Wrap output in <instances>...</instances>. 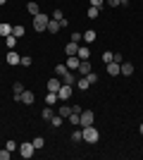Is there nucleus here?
<instances>
[{
	"instance_id": "f257e3e1",
	"label": "nucleus",
	"mask_w": 143,
	"mask_h": 160,
	"mask_svg": "<svg viewBox=\"0 0 143 160\" xmlns=\"http://www.w3.org/2000/svg\"><path fill=\"white\" fill-rule=\"evenodd\" d=\"M81 132H83V141L86 143H98V139H100V132L91 124V127H81Z\"/></svg>"
},
{
	"instance_id": "f03ea898",
	"label": "nucleus",
	"mask_w": 143,
	"mask_h": 160,
	"mask_svg": "<svg viewBox=\"0 0 143 160\" xmlns=\"http://www.w3.org/2000/svg\"><path fill=\"white\" fill-rule=\"evenodd\" d=\"M48 22H50V17L43 14V12H38L34 17V29H36V31H45V29H48Z\"/></svg>"
},
{
	"instance_id": "7ed1b4c3",
	"label": "nucleus",
	"mask_w": 143,
	"mask_h": 160,
	"mask_svg": "<svg viewBox=\"0 0 143 160\" xmlns=\"http://www.w3.org/2000/svg\"><path fill=\"white\" fill-rule=\"evenodd\" d=\"M95 120V115L91 112V110H81V115H79V127H91Z\"/></svg>"
},
{
	"instance_id": "20e7f679",
	"label": "nucleus",
	"mask_w": 143,
	"mask_h": 160,
	"mask_svg": "<svg viewBox=\"0 0 143 160\" xmlns=\"http://www.w3.org/2000/svg\"><path fill=\"white\" fill-rule=\"evenodd\" d=\"M34 143H31V141H24V143H19V155L21 158H31V155H34Z\"/></svg>"
},
{
	"instance_id": "39448f33",
	"label": "nucleus",
	"mask_w": 143,
	"mask_h": 160,
	"mask_svg": "<svg viewBox=\"0 0 143 160\" xmlns=\"http://www.w3.org/2000/svg\"><path fill=\"white\" fill-rule=\"evenodd\" d=\"M64 65H67V69L76 72V69H79V65H81V60H79L76 55H67V62H64Z\"/></svg>"
},
{
	"instance_id": "423d86ee",
	"label": "nucleus",
	"mask_w": 143,
	"mask_h": 160,
	"mask_svg": "<svg viewBox=\"0 0 143 160\" xmlns=\"http://www.w3.org/2000/svg\"><path fill=\"white\" fill-rule=\"evenodd\" d=\"M57 98H60V100H69V98H72V86L62 84V86H60V91H57Z\"/></svg>"
},
{
	"instance_id": "0eeeda50",
	"label": "nucleus",
	"mask_w": 143,
	"mask_h": 160,
	"mask_svg": "<svg viewBox=\"0 0 143 160\" xmlns=\"http://www.w3.org/2000/svg\"><path fill=\"white\" fill-rule=\"evenodd\" d=\"M34 100H36V96H34V91H26V88H24V93H21V98H19V103H24V105H34Z\"/></svg>"
},
{
	"instance_id": "6e6552de",
	"label": "nucleus",
	"mask_w": 143,
	"mask_h": 160,
	"mask_svg": "<svg viewBox=\"0 0 143 160\" xmlns=\"http://www.w3.org/2000/svg\"><path fill=\"white\" fill-rule=\"evenodd\" d=\"M62 86V79H57V77H53V79H48V91H53V93H57Z\"/></svg>"
},
{
	"instance_id": "1a4fd4ad",
	"label": "nucleus",
	"mask_w": 143,
	"mask_h": 160,
	"mask_svg": "<svg viewBox=\"0 0 143 160\" xmlns=\"http://www.w3.org/2000/svg\"><path fill=\"white\" fill-rule=\"evenodd\" d=\"M107 74H110V77H119V74H122L119 62H107Z\"/></svg>"
},
{
	"instance_id": "9d476101",
	"label": "nucleus",
	"mask_w": 143,
	"mask_h": 160,
	"mask_svg": "<svg viewBox=\"0 0 143 160\" xmlns=\"http://www.w3.org/2000/svg\"><path fill=\"white\" fill-rule=\"evenodd\" d=\"M60 79H62V84H67V86H74V84H76V77H74V72H72V69H69L64 77H60Z\"/></svg>"
},
{
	"instance_id": "9b49d317",
	"label": "nucleus",
	"mask_w": 143,
	"mask_h": 160,
	"mask_svg": "<svg viewBox=\"0 0 143 160\" xmlns=\"http://www.w3.org/2000/svg\"><path fill=\"white\" fill-rule=\"evenodd\" d=\"M12 93H14V100H19V98H21V93H24V84H21V81H14Z\"/></svg>"
},
{
	"instance_id": "f8f14e48",
	"label": "nucleus",
	"mask_w": 143,
	"mask_h": 160,
	"mask_svg": "<svg viewBox=\"0 0 143 160\" xmlns=\"http://www.w3.org/2000/svg\"><path fill=\"white\" fill-rule=\"evenodd\" d=\"M19 62H21V55H17V53H14V50H10V53H7V65H19Z\"/></svg>"
},
{
	"instance_id": "ddd939ff",
	"label": "nucleus",
	"mask_w": 143,
	"mask_h": 160,
	"mask_svg": "<svg viewBox=\"0 0 143 160\" xmlns=\"http://www.w3.org/2000/svg\"><path fill=\"white\" fill-rule=\"evenodd\" d=\"M76 72L81 74V77H86L88 72H93V69H91V62H88V60H81V65H79V69H76Z\"/></svg>"
},
{
	"instance_id": "4468645a",
	"label": "nucleus",
	"mask_w": 143,
	"mask_h": 160,
	"mask_svg": "<svg viewBox=\"0 0 143 160\" xmlns=\"http://www.w3.org/2000/svg\"><path fill=\"white\" fill-rule=\"evenodd\" d=\"M88 55H91L88 46H79V50H76V58H79V60H88Z\"/></svg>"
},
{
	"instance_id": "2eb2a0df",
	"label": "nucleus",
	"mask_w": 143,
	"mask_h": 160,
	"mask_svg": "<svg viewBox=\"0 0 143 160\" xmlns=\"http://www.w3.org/2000/svg\"><path fill=\"white\" fill-rule=\"evenodd\" d=\"M60 22H57V19H50V22H48V29H45V31H50V33H57V31H60Z\"/></svg>"
},
{
	"instance_id": "dca6fc26",
	"label": "nucleus",
	"mask_w": 143,
	"mask_h": 160,
	"mask_svg": "<svg viewBox=\"0 0 143 160\" xmlns=\"http://www.w3.org/2000/svg\"><path fill=\"white\" fill-rule=\"evenodd\" d=\"M76 50H79V43H74V41H69L67 46H64V53L67 55H76Z\"/></svg>"
},
{
	"instance_id": "f3484780",
	"label": "nucleus",
	"mask_w": 143,
	"mask_h": 160,
	"mask_svg": "<svg viewBox=\"0 0 143 160\" xmlns=\"http://www.w3.org/2000/svg\"><path fill=\"white\" fill-rule=\"evenodd\" d=\"M57 100H60V98H57V93L48 91V96H45V105H50V108H53V105H57Z\"/></svg>"
},
{
	"instance_id": "a211bd4d",
	"label": "nucleus",
	"mask_w": 143,
	"mask_h": 160,
	"mask_svg": "<svg viewBox=\"0 0 143 160\" xmlns=\"http://www.w3.org/2000/svg\"><path fill=\"white\" fill-rule=\"evenodd\" d=\"M119 69H122V74H124V77L134 74V65H131V62H122V65H119Z\"/></svg>"
},
{
	"instance_id": "6ab92c4d",
	"label": "nucleus",
	"mask_w": 143,
	"mask_h": 160,
	"mask_svg": "<svg viewBox=\"0 0 143 160\" xmlns=\"http://www.w3.org/2000/svg\"><path fill=\"white\" fill-rule=\"evenodd\" d=\"M10 33H12V24H7V22H2V24H0V36L5 38V36H10Z\"/></svg>"
},
{
	"instance_id": "aec40b11",
	"label": "nucleus",
	"mask_w": 143,
	"mask_h": 160,
	"mask_svg": "<svg viewBox=\"0 0 143 160\" xmlns=\"http://www.w3.org/2000/svg\"><path fill=\"white\" fill-rule=\"evenodd\" d=\"M26 10H29V14H31V17H36V14L41 12V7H38V2H34V0H31V2L26 5Z\"/></svg>"
},
{
	"instance_id": "412c9836",
	"label": "nucleus",
	"mask_w": 143,
	"mask_h": 160,
	"mask_svg": "<svg viewBox=\"0 0 143 160\" xmlns=\"http://www.w3.org/2000/svg\"><path fill=\"white\" fill-rule=\"evenodd\" d=\"M74 86L79 88V91H86V88H88L91 84H88V79H86V77H81V79H76V84H74Z\"/></svg>"
},
{
	"instance_id": "4be33fe9",
	"label": "nucleus",
	"mask_w": 143,
	"mask_h": 160,
	"mask_svg": "<svg viewBox=\"0 0 143 160\" xmlns=\"http://www.w3.org/2000/svg\"><path fill=\"white\" fill-rule=\"evenodd\" d=\"M5 46L10 48V50H14V46H17V36H14V33H10V36H5Z\"/></svg>"
},
{
	"instance_id": "5701e85b",
	"label": "nucleus",
	"mask_w": 143,
	"mask_h": 160,
	"mask_svg": "<svg viewBox=\"0 0 143 160\" xmlns=\"http://www.w3.org/2000/svg\"><path fill=\"white\" fill-rule=\"evenodd\" d=\"M57 115H60V117H64V120H67L69 115H72V108H69V105H60V108H57Z\"/></svg>"
},
{
	"instance_id": "b1692460",
	"label": "nucleus",
	"mask_w": 143,
	"mask_h": 160,
	"mask_svg": "<svg viewBox=\"0 0 143 160\" xmlns=\"http://www.w3.org/2000/svg\"><path fill=\"white\" fill-rule=\"evenodd\" d=\"M72 141H74V143H79V141H83V132H81V127L72 132Z\"/></svg>"
},
{
	"instance_id": "393cba45",
	"label": "nucleus",
	"mask_w": 143,
	"mask_h": 160,
	"mask_svg": "<svg viewBox=\"0 0 143 160\" xmlns=\"http://www.w3.org/2000/svg\"><path fill=\"white\" fill-rule=\"evenodd\" d=\"M53 108H50V105H45V110H43V112H41V117H43V120H48V122H50V120H53Z\"/></svg>"
},
{
	"instance_id": "a878e982",
	"label": "nucleus",
	"mask_w": 143,
	"mask_h": 160,
	"mask_svg": "<svg viewBox=\"0 0 143 160\" xmlns=\"http://www.w3.org/2000/svg\"><path fill=\"white\" fill-rule=\"evenodd\" d=\"M24 31H26V29L21 27V24H14V27H12V33L17 36V38H21V36H24Z\"/></svg>"
},
{
	"instance_id": "bb28decb",
	"label": "nucleus",
	"mask_w": 143,
	"mask_h": 160,
	"mask_svg": "<svg viewBox=\"0 0 143 160\" xmlns=\"http://www.w3.org/2000/svg\"><path fill=\"white\" fill-rule=\"evenodd\" d=\"M83 41H86L88 46H91V43H93V41H95V31H93V29H88V31L83 33Z\"/></svg>"
},
{
	"instance_id": "cd10ccee",
	"label": "nucleus",
	"mask_w": 143,
	"mask_h": 160,
	"mask_svg": "<svg viewBox=\"0 0 143 160\" xmlns=\"http://www.w3.org/2000/svg\"><path fill=\"white\" fill-rule=\"evenodd\" d=\"M31 143H34V148L38 151V148H43V146H45V139H43V136H36V139L31 141Z\"/></svg>"
},
{
	"instance_id": "c85d7f7f",
	"label": "nucleus",
	"mask_w": 143,
	"mask_h": 160,
	"mask_svg": "<svg viewBox=\"0 0 143 160\" xmlns=\"http://www.w3.org/2000/svg\"><path fill=\"white\" fill-rule=\"evenodd\" d=\"M67 72H69L67 65H57V67H55V74H57V77H64Z\"/></svg>"
},
{
	"instance_id": "c756f323",
	"label": "nucleus",
	"mask_w": 143,
	"mask_h": 160,
	"mask_svg": "<svg viewBox=\"0 0 143 160\" xmlns=\"http://www.w3.org/2000/svg\"><path fill=\"white\" fill-rule=\"evenodd\" d=\"M62 122H64V117H60V115L55 112V115H53V120H50V124H53V127H60Z\"/></svg>"
},
{
	"instance_id": "7c9ffc66",
	"label": "nucleus",
	"mask_w": 143,
	"mask_h": 160,
	"mask_svg": "<svg viewBox=\"0 0 143 160\" xmlns=\"http://www.w3.org/2000/svg\"><path fill=\"white\" fill-rule=\"evenodd\" d=\"M98 14H100V7H93V5H91L88 7V19H95Z\"/></svg>"
},
{
	"instance_id": "2f4dec72",
	"label": "nucleus",
	"mask_w": 143,
	"mask_h": 160,
	"mask_svg": "<svg viewBox=\"0 0 143 160\" xmlns=\"http://www.w3.org/2000/svg\"><path fill=\"white\" fill-rule=\"evenodd\" d=\"M7 151H19V143H17V141H14V139H10V141H7Z\"/></svg>"
},
{
	"instance_id": "473e14b6",
	"label": "nucleus",
	"mask_w": 143,
	"mask_h": 160,
	"mask_svg": "<svg viewBox=\"0 0 143 160\" xmlns=\"http://www.w3.org/2000/svg\"><path fill=\"white\" fill-rule=\"evenodd\" d=\"M86 79H88V84L93 86L95 81H98V74H95V72H88V74H86Z\"/></svg>"
},
{
	"instance_id": "72a5a7b5",
	"label": "nucleus",
	"mask_w": 143,
	"mask_h": 160,
	"mask_svg": "<svg viewBox=\"0 0 143 160\" xmlns=\"http://www.w3.org/2000/svg\"><path fill=\"white\" fill-rule=\"evenodd\" d=\"M10 155H12V151H7V148L0 151V160H10Z\"/></svg>"
},
{
	"instance_id": "f704fd0d",
	"label": "nucleus",
	"mask_w": 143,
	"mask_h": 160,
	"mask_svg": "<svg viewBox=\"0 0 143 160\" xmlns=\"http://www.w3.org/2000/svg\"><path fill=\"white\" fill-rule=\"evenodd\" d=\"M67 120L72 122V124H74V127H79V115H74V112H72V115H69V117H67Z\"/></svg>"
},
{
	"instance_id": "c9c22d12",
	"label": "nucleus",
	"mask_w": 143,
	"mask_h": 160,
	"mask_svg": "<svg viewBox=\"0 0 143 160\" xmlns=\"http://www.w3.org/2000/svg\"><path fill=\"white\" fill-rule=\"evenodd\" d=\"M53 19H57V22L64 19V12H62V10H55V12H53Z\"/></svg>"
},
{
	"instance_id": "e433bc0d",
	"label": "nucleus",
	"mask_w": 143,
	"mask_h": 160,
	"mask_svg": "<svg viewBox=\"0 0 143 160\" xmlns=\"http://www.w3.org/2000/svg\"><path fill=\"white\" fill-rule=\"evenodd\" d=\"M112 62H119V65H122V62H124L122 53H112Z\"/></svg>"
},
{
	"instance_id": "4c0bfd02",
	"label": "nucleus",
	"mask_w": 143,
	"mask_h": 160,
	"mask_svg": "<svg viewBox=\"0 0 143 160\" xmlns=\"http://www.w3.org/2000/svg\"><path fill=\"white\" fill-rule=\"evenodd\" d=\"M102 62H105V65L112 62V53H110V50H107V53H102Z\"/></svg>"
},
{
	"instance_id": "58836bf2",
	"label": "nucleus",
	"mask_w": 143,
	"mask_h": 160,
	"mask_svg": "<svg viewBox=\"0 0 143 160\" xmlns=\"http://www.w3.org/2000/svg\"><path fill=\"white\" fill-rule=\"evenodd\" d=\"M72 41H74V43H79V41H83V33H72Z\"/></svg>"
},
{
	"instance_id": "ea45409f",
	"label": "nucleus",
	"mask_w": 143,
	"mask_h": 160,
	"mask_svg": "<svg viewBox=\"0 0 143 160\" xmlns=\"http://www.w3.org/2000/svg\"><path fill=\"white\" fill-rule=\"evenodd\" d=\"M105 2H107L110 7H119V5H122V0H105Z\"/></svg>"
},
{
	"instance_id": "a19ab883",
	"label": "nucleus",
	"mask_w": 143,
	"mask_h": 160,
	"mask_svg": "<svg viewBox=\"0 0 143 160\" xmlns=\"http://www.w3.org/2000/svg\"><path fill=\"white\" fill-rule=\"evenodd\" d=\"M91 5H93V7H102V5H105V0H91Z\"/></svg>"
},
{
	"instance_id": "79ce46f5",
	"label": "nucleus",
	"mask_w": 143,
	"mask_h": 160,
	"mask_svg": "<svg viewBox=\"0 0 143 160\" xmlns=\"http://www.w3.org/2000/svg\"><path fill=\"white\" fill-rule=\"evenodd\" d=\"M19 65H24V67H31V58H21V62Z\"/></svg>"
},
{
	"instance_id": "37998d69",
	"label": "nucleus",
	"mask_w": 143,
	"mask_h": 160,
	"mask_svg": "<svg viewBox=\"0 0 143 160\" xmlns=\"http://www.w3.org/2000/svg\"><path fill=\"white\" fill-rule=\"evenodd\" d=\"M72 112H74V115H81V105H72Z\"/></svg>"
},
{
	"instance_id": "c03bdc74",
	"label": "nucleus",
	"mask_w": 143,
	"mask_h": 160,
	"mask_svg": "<svg viewBox=\"0 0 143 160\" xmlns=\"http://www.w3.org/2000/svg\"><path fill=\"white\" fill-rule=\"evenodd\" d=\"M138 132H141V134H143V124H141V127H138Z\"/></svg>"
},
{
	"instance_id": "a18cd8bd",
	"label": "nucleus",
	"mask_w": 143,
	"mask_h": 160,
	"mask_svg": "<svg viewBox=\"0 0 143 160\" xmlns=\"http://www.w3.org/2000/svg\"><path fill=\"white\" fill-rule=\"evenodd\" d=\"M5 2H7V0H0V5H5Z\"/></svg>"
}]
</instances>
